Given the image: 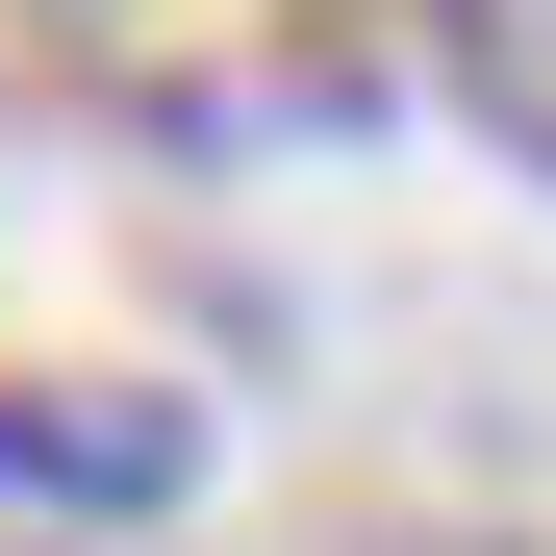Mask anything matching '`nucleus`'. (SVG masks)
I'll use <instances>...</instances> for the list:
<instances>
[{"label":"nucleus","mask_w":556,"mask_h":556,"mask_svg":"<svg viewBox=\"0 0 556 556\" xmlns=\"http://www.w3.org/2000/svg\"><path fill=\"white\" fill-rule=\"evenodd\" d=\"M26 51L102 102L127 152H329V127H380V76H405V0H26Z\"/></svg>","instance_id":"f257e3e1"},{"label":"nucleus","mask_w":556,"mask_h":556,"mask_svg":"<svg viewBox=\"0 0 556 556\" xmlns=\"http://www.w3.org/2000/svg\"><path fill=\"white\" fill-rule=\"evenodd\" d=\"M177 481H203V405H152V380H0V506L152 531Z\"/></svg>","instance_id":"f03ea898"},{"label":"nucleus","mask_w":556,"mask_h":556,"mask_svg":"<svg viewBox=\"0 0 556 556\" xmlns=\"http://www.w3.org/2000/svg\"><path fill=\"white\" fill-rule=\"evenodd\" d=\"M430 76L481 102V152L556 177V0H430Z\"/></svg>","instance_id":"7ed1b4c3"}]
</instances>
